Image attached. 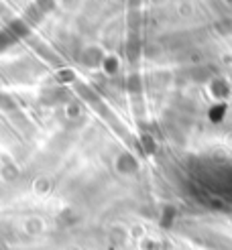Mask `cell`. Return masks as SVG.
I'll return each mask as SVG.
<instances>
[{"label":"cell","mask_w":232,"mask_h":250,"mask_svg":"<svg viewBox=\"0 0 232 250\" xmlns=\"http://www.w3.org/2000/svg\"><path fill=\"white\" fill-rule=\"evenodd\" d=\"M45 228H43V224L39 222V220H31L29 224H27V228H24V232L27 234H39V232H43Z\"/></svg>","instance_id":"cell-1"}]
</instances>
